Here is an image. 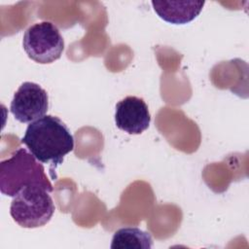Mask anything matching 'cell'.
Returning a JSON list of instances; mask_svg holds the SVG:
<instances>
[{
	"label": "cell",
	"instance_id": "ba28073f",
	"mask_svg": "<svg viewBox=\"0 0 249 249\" xmlns=\"http://www.w3.org/2000/svg\"><path fill=\"white\" fill-rule=\"evenodd\" d=\"M153 246L152 236L135 227L122 228L118 230L112 238V249H151Z\"/></svg>",
	"mask_w": 249,
	"mask_h": 249
},
{
	"label": "cell",
	"instance_id": "3957f363",
	"mask_svg": "<svg viewBox=\"0 0 249 249\" xmlns=\"http://www.w3.org/2000/svg\"><path fill=\"white\" fill-rule=\"evenodd\" d=\"M49 193L37 184L22 188L13 196L11 202L10 214L13 220L25 229L39 228L48 224L55 210Z\"/></svg>",
	"mask_w": 249,
	"mask_h": 249
},
{
	"label": "cell",
	"instance_id": "8992f818",
	"mask_svg": "<svg viewBox=\"0 0 249 249\" xmlns=\"http://www.w3.org/2000/svg\"><path fill=\"white\" fill-rule=\"evenodd\" d=\"M151 122V115L145 101L137 96H126L116 104L115 124L128 134H140Z\"/></svg>",
	"mask_w": 249,
	"mask_h": 249
},
{
	"label": "cell",
	"instance_id": "7a4b0ae2",
	"mask_svg": "<svg viewBox=\"0 0 249 249\" xmlns=\"http://www.w3.org/2000/svg\"><path fill=\"white\" fill-rule=\"evenodd\" d=\"M34 184L50 193L53 191L43 164L26 149L19 148L11 158L1 161L0 191L3 195L15 196L22 188Z\"/></svg>",
	"mask_w": 249,
	"mask_h": 249
},
{
	"label": "cell",
	"instance_id": "52a82bcc",
	"mask_svg": "<svg viewBox=\"0 0 249 249\" xmlns=\"http://www.w3.org/2000/svg\"><path fill=\"white\" fill-rule=\"evenodd\" d=\"M157 15L172 24H186L202 11L204 1H152Z\"/></svg>",
	"mask_w": 249,
	"mask_h": 249
},
{
	"label": "cell",
	"instance_id": "277c9868",
	"mask_svg": "<svg viewBox=\"0 0 249 249\" xmlns=\"http://www.w3.org/2000/svg\"><path fill=\"white\" fill-rule=\"evenodd\" d=\"M22 47L30 59L40 64H49L60 58L64 51V40L53 22L41 21L25 30Z\"/></svg>",
	"mask_w": 249,
	"mask_h": 249
},
{
	"label": "cell",
	"instance_id": "5b68a950",
	"mask_svg": "<svg viewBox=\"0 0 249 249\" xmlns=\"http://www.w3.org/2000/svg\"><path fill=\"white\" fill-rule=\"evenodd\" d=\"M49 96L38 84L24 82L15 92L10 105V111L19 123H32L47 113Z\"/></svg>",
	"mask_w": 249,
	"mask_h": 249
},
{
	"label": "cell",
	"instance_id": "6da1fadb",
	"mask_svg": "<svg viewBox=\"0 0 249 249\" xmlns=\"http://www.w3.org/2000/svg\"><path fill=\"white\" fill-rule=\"evenodd\" d=\"M21 143L41 163L50 164L52 178L56 166L64 157L73 151L74 138L67 125L57 117L47 115L30 123Z\"/></svg>",
	"mask_w": 249,
	"mask_h": 249
}]
</instances>
